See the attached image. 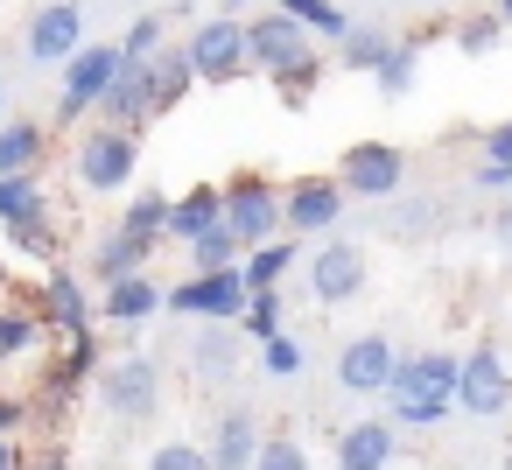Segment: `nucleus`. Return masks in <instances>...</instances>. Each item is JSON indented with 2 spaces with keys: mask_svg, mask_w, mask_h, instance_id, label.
Returning a JSON list of instances; mask_svg holds the SVG:
<instances>
[{
  "mask_svg": "<svg viewBox=\"0 0 512 470\" xmlns=\"http://www.w3.org/2000/svg\"><path fill=\"white\" fill-rule=\"evenodd\" d=\"M29 309L43 316V330H64V337H71V330H92V295H85V281H78L71 267H57V274L29 295Z\"/></svg>",
  "mask_w": 512,
  "mask_h": 470,
  "instance_id": "17",
  "label": "nucleus"
},
{
  "mask_svg": "<svg viewBox=\"0 0 512 470\" xmlns=\"http://www.w3.org/2000/svg\"><path fill=\"white\" fill-rule=\"evenodd\" d=\"M260 442H267V428H260V407H225L218 414V428H211V442H204V456H211V470H253V456H260Z\"/></svg>",
  "mask_w": 512,
  "mask_h": 470,
  "instance_id": "16",
  "label": "nucleus"
},
{
  "mask_svg": "<svg viewBox=\"0 0 512 470\" xmlns=\"http://www.w3.org/2000/svg\"><path fill=\"white\" fill-rule=\"evenodd\" d=\"M337 190L365 197V204H386V197L407 190V155L393 141H351L344 162H337Z\"/></svg>",
  "mask_w": 512,
  "mask_h": 470,
  "instance_id": "5",
  "label": "nucleus"
},
{
  "mask_svg": "<svg viewBox=\"0 0 512 470\" xmlns=\"http://www.w3.org/2000/svg\"><path fill=\"white\" fill-rule=\"evenodd\" d=\"M505 470H512V456H505Z\"/></svg>",
  "mask_w": 512,
  "mask_h": 470,
  "instance_id": "49",
  "label": "nucleus"
},
{
  "mask_svg": "<svg viewBox=\"0 0 512 470\" xmlns=\"http://www.w3.org/2000/svg\"><path fill=\"white\" fill-rule=\"evenodd\" d=\"M43 148H50V127L43 120H0V176H36V162H43Z\"/></svg>",
  "mask_w": 512,
  "mask_h": 470,
  "instance_id": "21",
  "label": "nucleus"
},
{
  "mask_svg": "<svg viewBox=\"0 0 512 470\" xmlns=\"http://www.w3.org/2000/svg\"><path fill=\"white\" fill-rule=\"evenodd\" d=\"M218 218H225V197H218V183H190L183 197H169V232H162V239L190 246V239H204Z\"/></svg>",
  "mask_w": 512,
  "mask_h": 470,
  "instance_id": "19",
  "label": "nucleus"
},
{
  "mask_svg": "<svg viewBox=\"0 0 512 470\" xmlns=\"http://www.w3.org/2000/svg\"><path fill=\"white\" fill-rule=\"evenodd\" d=\"M29 428V400L22 393H0V442H15Z\"/></svg>",
  "mask_w": 512,
  "mask_h": 470,
  "instance_id": "39",
  "label": "nucleus"
},
{
  "mask_svg": "<svg viewBox=\"0 0 512 470\" xmlns=\"http://www.w3.org/2000/svg\"><path fill=\"white\" fill-rule=\"evenodd\" d=\"M36 344H43V316L36 309H22V302L0 309V358H29Z\"/></svg>",
  "mask_w": 512,
  "mask_h": 470,
  "instance_id": "33",
  "label": "nucleus"
},
{
  "mask_svg": "<svg viewBox=\"0 0 512 470\" xmlns=\"http://www.w3.org/2000/svg\"><path fill=\"white\" fill-rule=\"evenodd\" d=\"M218 15H232V22H239V15H246V0H218Z\"/></svg>",
  "mask_w": 512,
  "mask_h": 470,
  "instance_id": "45",
  "label": "nucleus"
},
{
  "mask_svg": "<svg viewBox=\"0 0 512 470\" xmlns=\"http://www.w3.org/2000/svg\"><path fill=\"white\" fill-rule=\"evenodd\" d=\"M281 323H288V295H281V288H267V295H246V316H239V337H253V344H267V337H281Z\"/></svg>",
  "mask_w": 512,
  "mask_h": 470,
  "instance_id": "30",
  "label": "nucleus"
},
{
  "mask_svg": "<svg viewBox=\"0 0 512 470\" xmlns=\"http://www.w3.org/2000/svg\"><path fill=\"white\" fill-rule=\"evenodd\" d=\"M491 232H498V246H505V253H512V204H505V211H498V218H491Z\"/></svg>",
  "mask_w": 512,
  "mask_h": 470,
  "instance_id": "42",
  "label": "nucleus"
},
{
  "mask_svg": "<svg viewBox=\"0 0 512 470\" xmlns=\"http://www.w3.org/2000/svg\"><path fill=\"white\" fill-rule=\"evenodd\" d=\"M260 372H267V379H302V372H309V344H302L295 330L267 337V344H260Z\"/></svg>",
  "mask_w": 512,
  "mask_h": 470,
  "instance_id": "32",
  "label": "nucleus"
},
{
  "mask_svg": "<svg viewBox=\"0 0 512 470\" xmlns=\"http://www.w3.org/2000/svg\"><path fill=\"white\" fill-rule=\"evenodd\" d=\"M470 183H477V190H491V197H505V190H512V169H505V162H477V169H470Z\"/></svg>",
  "mask_w": 512,
  "mask_h": 470,
  "instance_id": "40",
  "label": "nucleus"
},
{
  "mask_svg": "<svg viewBox=\"0 0 512 470\" xmlns=\"http://www.w3.org/2000/svg\"><path fill=\"white\" fill-rule=\"evenodd\" d=\"M393 365H400V344L379 337V330L337 344V386H344V393H386V386H393Z\"/></svg>",
  "mask_w": 512,
  "mask_h": 470,
  "instance_id": "14",
  "label": "nucleus"
},
{
  "mask_svg": "<svg viewBox=\"0 0 512 470\" xmlns=\"http://www.w3.org/2000/svg\"><path fill=\"white\" fill-rule=\"evenodd\" d=\"M386 407L393 428H442L456 414V351H400Z\"/></svg>",
  "mask_w": 512,
  "mask_h": 470,
  "instance_id": "1",
  "label": "nucleus"
},
{
  "mask_svg": "<svg viewBox=\"0 0 512 470\" xmlns=\"http://www.w3.org/2000/svg\"><path fill=\"white\" fill-rule=\"evenodd\" d=\"M0 470H22V449L15 442H0Z\"/></svg>",
  "mask_w": 512,
  "mask_h": 470,
  "instance_id": "44",
  "label": "nucleus"
},
{
  "mask_svg": "<svg viewBox=\"0 0 512 470\" xmlns=\"http://www.w3.org/2000/svg\"><path fill=\"white\" fill-rule=\"evenodd\" d=\"M484 162H505V169H512V120L484 127Z\"/></svg>",
  "mask_w": 512,
  "mask_h": 470,
  "instance_id": "41",
  "label": "nucleus"
},
{
  "mask_svg": "<svg viewBox=\"0 0 512 470\" xmlns=\"http://www.w3.org/2000/svg\"><path fill=\"white\" fill-rule=\"evenodd\" d=\"M148 260H155L148 239H134V232H106L99 253H92V281L113 288V281H127V274H148Z\"/></svg>",
  "mask_w": 512,
  "mask_h": 470,
  "instance_id": "22",
  "label": "nucleus"
},
{
  "mask_svg": "<svg viewBox=\"0 0 512 470\" xmlns=\"http://www.w3.org/2000/svg\"><path fill=\"white\" fill-rule=\"evenodd\" d=\"M456 407L477 414V421L512 414V365H505V351H498L491 337H477V344L456 358Z\"/></svg>",
  "mask_w": 512,
  "mask_h": 470,
  "instance_id": "4",
  "label": "nucleus"
},
{
  "mask_svg": "<svg viewBox=\"0 0 512 470\" xmlns=\"http://www.w3.org/2000/svg\"><path fill=\"white\" fill-rule=\"evenodd\" d=\"M498 36H505V22H498V15H470V22L456 29V50H463V57H491V50H498Z\"/></svg>",
  "mask_w": 512,
  "mask_h": 470,
  "instance_id": "36",
  "label": "nucleus"
},
{
  "mask_svg": "<svg viewBox=\"0 0 512 470\" xmlns=\"http://www.w3.org/2000/svg\"><path fill=\"white\" fill-rule=\"evenodd\" d=\"M183 64H190L197 85H239V78L253 71V57H246V22L204 15V22L190 29V43H183Z\"/></svg>",
  "mask_w": 512,
  "mask_h": 470,
  "instance_id": "2",
  "label": "nucleus"
},
{
  "mask_svg": "<svg viewBox=\"0 0 512 470\" xmlns=\"http://www.w3.org/2000/svg\"><path fill=\"white\" fill-rule=\"evenodd\" d=\"M414 78H421V50H414V43H393V57L372 71L379 99H407V92H414Z\"/></svg>",
  "mask_w": 512,
  "mask_h": 470,
  "instance_id": "31",
  "label": "nucleus"
},
{
  "mask_svg": "<svg viewBox=\"0 0 512 470\" xmlns=\"http://www.w3.org/2000/svg\"><path fill=\"white\" fill-rule=\"evenodd\" d=\"M239 260H246V246L232 239V225H225V218H218L204 239H190V274H232Z\"/></svg>",
  "mask_w": 512,
  "mask_h": 470,
  "instance_id": "27",
  "label": "nucleus"
},
{
  "mask_svg": "<svg viewBox=\"0 0 512 470\" xmlns=\"http://www.w3.org/2000/svg\"><path fill=\"white\" fill-rule=\"evenodd\" d=\"M162 309L197 316V323H239L246 316V281H239V267L232 274H183L176 288H162Z\"/></svg>",
  "mask_w": 512,
  "mask_h": 470,
  "instance_id": "8",
  "label": "nucleus"
},
{
  "mask_svg": "<svg viewBox=\"0 0 512 470\" xmlns=\"http://www.w3.org/2000/svg\"><path fill=\"white\" fill-rule=\"evenodd\" d=\"M99 400L120 414V421H148L162 414V365L148 351H127L113 365H99Z\"/></svg>",
  "mask_w": 512,
  "mask_h": 470,
  "instance_id": "7",
  "label": "nucleus"
},
{
  "mask_svg": "<svg viewBox=\"0 0 512 470\" xmlns=\"http://www.w3.org/2000/svg\"><path fill=\"white\" fill-rule=\"evenodd\" d=\"M393 463V421H351L337 435V470H386Z\"/></svg>",
  "mask_w": 512,
  "mask_h": 470,
  "instance_id": "20",
  "label": "nucleus"
},
{
  "mask_svg": "<svg viewBox=\"0 0 512 470\" xmlns=\"http://www.w3.org/2000/svg\"><path fill=\"white\" fill-rule=\"evenodd\" d=\"M64 463H71L64 449H43V456H36V470H64Z\"/></svg>",
  "mask_w": 512,
  "mask_h": 470,
  "instance_id": "43",
  "label": "nucleus"
},
{
  "mask_svg": "<svg viewBox=\"0 0 512 470\" xmlns=\"http://www.w3.org/2000/svg\"><path fill=\"white\" fill-rule=\"evenodd\" d=\"M232 330H239V323H211V330L197 337V351H190V372H197V379H211V386L232 379V365H239V337H232Z\"/></svg>",
  "mask_w": 512,
  "mask_h": 470,
  "instance_id": "26",
  "label": "nucleus"
},
{
  "mask_svg": "<svg viewBox=\"0 0 512 470\" xmlns=\"http://www.w3.org/2000/svg\"><path fill=\"white\" fill-rule=\"evenodd\" d=\"M162 36H169V22H162V15H134V22H127V36H120L113 50H120V64H148V57H162Z\"/></svg>",
  "mask_w": 512,
  "mask_h": 470,
  "instance_id": "34",
  "label": "nucleus"
},
{
  "mask_svg": "<svg viewBox=\"0 0 512 470\" xmlns=\"http://www.w3.org/2000/svg\"><path fill=\"white\" fill-rule=\"evenodd\" d=\"M85 379H99V337H92V330H71V337H64V358H57V372H50V393L71 400Z\"/></svg>",
  "mask_w": 512,
  "mask_h": 470,
  "instance_id": "24",
  "label": "nucleus"
},
{
  "mask_svg": "<svg viewBox=\"0 0 512 470\" xmlns=\"http://www.w3.org/2000/svg\"><path fill=\"white\" fill-rule=\"evenodd\" d=\"M323 71H330L323 57H302V64L288 71V78H274V92H281V106H309V92L323 85Z\"/></svg>",
  "mask_w": 512,
  "mask_h": 470,
  "instance_id": "35",
  "label": "nucleus"
},
{
  "mask_svg": "<svg viewBox=\"0 0 512 470\" xmlns=\"http://www.w3.org/2000/svg\"><path fill=\"white\" fill-rule=\"evenodd\" d=\"M288 267H295V239H267L239 260V281H246V295H267V288L288 281Z\"/></svg>",
  "mask_w": 512,
  "mask_h": 470,
  "instance_id": "23",
  "label": "nucleus"
},
{
  "mask_svg": "<svg viewBox=\"0 0 512 470\" xmlns=\"http://www.w3.org/2000/svg\"><path fill=\"white\" fill-rule=\"evenodd\" d=\"M0 120H8V85H0Z\"/></svg>",
  "mask_w": 512,
  "mask_h": 470,
  "instance_id": "47",
  "label": "nucleus"
},
{
  "mask_svg": "<svg viewBox=\"0 0 512 470\" xmlns=\"http://www.w3.org/2000/svg\"><path fill=\"white\" fill-rule=\"evenodd\" d=\"M134 176H141V134H120V127H92V134L78 141V183H85V190L113 197V190H127Z\"/></svg>",
  "mask_w": 512,
  "mask_h": 470,
  "instance_id": "6",
  "label": "nucleus"
},
{
  "mask_svg": "<svg viewBox=\"0 0 512 470\" xmlns=\"http://www.w3.org/2000/svg\"><path fill=\"white\" fill-rule=\"evenodd\" d=\"M22 43H29L36 64H71L85 50V8H78V0H43V8L29 15Z\"/></svg>",
  "mask_w": 512,
  "mask_h": 470,
  "instance_id": "15",
  "label": "nucleus"
},
{
  "mask_svg": "<svg viewBox=\"0 0 512 470\" xmlns=\"http://www.w3.org/2000/svg\"><path fill=\"white\" fill-rule=\"evenodd\" d=\"M120 232H134V239H148V246H169V239H162V232H169V197H162V190H134Z\"/></svg>",
  "mask_w": 512,
  "mask_h": 470,
  "instance_id": "29",
  "label": "nucleus"
},
{
  "mask_svg": "<svg viewBox=\"0 0 512 470\" xmlns=\"http://www.w3.org/2000/svg\"><path fill=\"white\" fill-rule=\"evenodd\" d=\"M309 295H316L323 309L358 302V295H365V246H358V239H330V246H316V260H309Z\"/></svg>",
  "mask_w": 512,
  "mask_h": 470,
  "instance_id": "11",
  "label": "nucleus"
},
{
  "mask_svg": "<svg viewBox=\"0 0 512 470\" xmlns=\"http://www.w3.org/2000/svg\"><path fill=\"white\" fill-rule=\"evenodd\" d=\"M0 288H8V260H0Z\"/></svg>",
  "mask_w": 512,
  "mask_h": 470,
  "instance_id": "48",
  "label": "nucleus"
},
{
  "mask_svg": "<svg viewBox=\"0 0 512 470\" xmlns=\"http://www.w3.org/2000/svg\"><path fill=\"white\" fill-rule=\"evenodd\" d=\"M141 470H211V456H204V442H162Z\"/></svg>",
  "mask_w": 512,
  "mask_h": 470,
  "instance_id": "38",
  "label": "nucleus"
},
{
  "mask_svg": "<svg viewBox=\"0 0 512 470\" xmlns=\"http://www.w3.org/2000/svg\"><path fill=\"white\" fill-rule=\"evenodd\" d=\"M0 218H8V239L36 260L57 253V225H50V204H43V183L36 176H0Z\"/></svg>",
  "mask_w": 512,
  "mask_h": 470,
  "instance_id": "10",
  "label": "nucleus"
},
{
  "mask_svg": "<svg viewBox=\"0 0 512 470\" xmlns=\"http://www.w3.org/2000/svg\"><path fill=\"white\" fill-rule=\"evenodd\" d=\"M190 64H183V50H162V57H148V92H155V120L162 113H176L183 99H190Z\"/></svg>",
  "mask_w": 512,
  "mask_h": 470,
  "instance_id": "25",
  "label": "nucleus"
},
{
  "mask_svg": "<svg viewBox=\"0 0 512 470\" xmlns=\"http://www.w3.org/2000/svg\"><path fill=\"white\" fill-rule=\"evenodd\" d=\"M92 316H106V323H120V330H141L148 316H162V281L127 274V281H113V288L92 295Z\"/></svg>",
  "mask_w": 512,
  "mask_h": 470,
  "instance_id": "18",
  "label": "nucleus"
},
{
  "mask_svg": "<svg viewBox=\"0 0 512 470\" xmlns=\"http://www.w3.org/2000/svg\"><path fill=\"white\" fill-rule=\"evenodd\" d=\"M218 197H225V225H232V239H239L246 253L267 246V239L281 232V190H274V176L239 169V176L218 183Z\"/></svg>",
  "mask_w": 512,
  "mask_h": 470,
  "instance_id": "3",
  "label": "nucleus"
},
{
  "mask_svg": "<svg viewBox=\"0 0 512 470\" xmlns=\"http://www.w3.org/2000/svg\"><path fill=\"white\" fill-rule=\"evenodd\" d=\"M253 470H309V449L295 435H267L260 456H253Z\"/></svg>",
  "mask_w": 512,
  "mask_h": 470,
  "instance_id": "37",
  "label": "nucleus"
},
{
  "mask_svg": "<svg viewBox=\"0 0 512 470\" xmlns=\"http://www.w3.org/2000/svg\"><path fill=\"white\" fill-rule=\"evenodd\" d=\"M386 57H393V36L372 29V22H351V36L337 43V64H344V71H379Z\"/></svg>",
  "mask_w": 512,
  "mask_h": 470,
  "instance_id": "28",
  "label": "nucleus"
},
{
  "mask_svg": "<svg viewBox=\"0 0 512 470\" xmlns=\"http://www.w3.org/2000/svg\"><path fill=\"white\" fill-rule=\"evenodd\" d=\"M120 78V50L113 43H85L71 64H64V92H57V120L50 127H71V120H85L99 99H106V85Z\"/></svg>",
  "mask_w": 512,
  "mask_h": 470,
  "instance_id": "9",
  "label": "nucleus"
},
{
  "mask_svg": "<svg viewBox=\"0 0 512 470\" xmlns=\"http://www.w3.org/2000/svg\"><path fill=\"white\" fill-rule=\"evenodd\" d=\"M498 22H505V29H512V0H498Z\"/></svg>",
  "mask_w": 512,
  "mask_h": 470,
  "instance_id": "46",
  "label": "nucleus"
},
{
  "mask_svg": "<svg viewBox=\"0 0 512 470\" xmlns=\"http://www.w3.org/2000/svg\"><path fill=\"white\" fill-rule=\"evenodd\" d=\"M337 218H344V190H337V176H295L288 190H281V232H337Z\"/></svg>",
  "mask_w": 512,
  "mask_h": 470,
  "instance_id": "13",
  "label": "nucleus"
},
{
  "mask_svg": "<svg viewBox=\"0 0 512 470\" xmlns=\"http://www.w3.org/2000/svg\"><path fill=\"white\" fill-rule=\"evenodd\" d=\"M246 57H253V71H267V78H288L302 57H316V43H309L302 22H288V15H253V22H246Z\"/></svg>",
  "mask_w": 512,
  "mask_h": 470,
  "instance_id": "12",
  "label": "nucleus"
}]
</instances>
